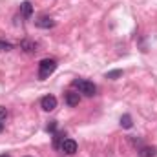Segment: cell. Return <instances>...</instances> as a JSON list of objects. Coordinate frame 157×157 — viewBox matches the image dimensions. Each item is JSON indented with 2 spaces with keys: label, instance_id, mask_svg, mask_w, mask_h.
Returning a JSON list of instances; mask_svg holds the SVG:
<instances>
[{
  "label": "cell",
  "instance_id": "6da1fadb",
  "mask_svg": "<svg viewBox=\"0 0 157 157\" xmlns=\"http://www.w3.org/2000/svg\"><path fill=\"white\" fill-rule=\"evenodd\" d=\"M55 70H57V60H55V59H44V60H40V64H39V78L40 80L48 78Z\"/></svg>",
  "mask_w": 157,
  "mask_h": 157
},
{
  "label": "cell",
  "instance_id": "7a4b0ae2",
  "mask_svg": "<svg viewBox=\"0 0 157 157\" xmlns=\"http://www.w3.org/2000/svg\"><path fill=\"white\" fill-rule=\"evenodd\" d=\"M73 86L78 90V93H82V95H86V97H93L95 91H97L95 84L90 82V80H84V78H77V80H73Z\"/></svg>",
  "mask_w": 157,
  "mask_h": 157
},
{
  "label": "cell",
  "instance_id": "3957f363",
  "mask_svg": "<svg viewBox=\"0 0 157 157\" xmlns=\"http://www.w3.org/2000/svg\"><path fill=\"white\" fill-rule=\"evenodd\" d=\"M40 106H42L44 112H53V110L57 108V97H53V95L42 97V99H40Z\"/></svg>",
  "mask_w": 157,
  "mask_h": 157
},
{
  "label": "cell",
  "instance_id": "277c9868",
  "mask_svg": "<svg viewBox=\"0 0 157 157\" xmlns=\"http://www.w3.org/2000/svg\"><path fill=\"white\" fill-rule=\"evenodd\" d=\"M60 150H62L64 154H68V155H73V154L77 152V143H75L73 139H64L62 144H60Z\"/></svg>",
  "mask_w": 157,
  "mask_h": 157
},
{
  "label": "cell",
  "instance_id": "5b68a950",
  "mask_svg": "<svg viewBox=\"0 0 157 157\" xmlns=\"http://www.w3.org/2000/svg\"><path fill=\"white\" fill-rule=\"evenodd\" d=\"M35 24H37L39 28H42V29H49V28H53V26H55V20H53L51 17L42 15V17H39V18L35 20Z\"/></svg>",
  "mask_w": 157,
  "mask_h": 157
},
{
  "label": "cell",
  "instance_id": "8992f818",
  "mask_svg": "<svg viewBox=\"0 0 157 157\" xmlns=\"http://www.w3.org/2000/svg\"><path fill=\"white\" fill-rule=\"evenodd\" d=\"M78 102H80V95L77 91H68L66 93V104L68 106H77Z\"/></svg>",
  "mask_w": 157,
  "mask_h": 157
},
{
  "label": "cell",
  "instance_id": "52a82bcc",
  "mask_svg": "<svg viewBox=\"0 0 157 157\" xmlns=\"http://www.w3.org/2000/svg\"><path fill=\"white\" fill-rule=\"evenodd\" d=\"M20 13H22L24 18H31V13H33L31 2H22V4H20Z\"/></svg>",
  "mask_w": 157,
  "mask_h": 157
},
{
  "label": "cell",
  "instance_id": "ba28073f",
  "mask_svg": "<svg viewBox=\"0 0 157 157\" xmlns=\"http://www.w3.org/2000/svg\"><path fill=\"white\" fill-rule=\"evenodd\" d=\"M20 48H22L26 53H35V51H37V44L31 42V40H22V42H20Z\"/></svg>",
  "mask_w": 157,
  "mask_h": 157
},
{
  "label": "cell",
  "instance_id": "9c48e42d",
  "mask_svg": "<svg viewBox=\"0 0 157 157\" xmlns=\"http://www.w3.org/2000/svg\"><path fill=\"white\" fill-rule=\"evenodd\" d=\"M154 155H155L154 146H141L139 148V157H154Z\"/></svg>",
  "mask_w": 157,
  "mask_h": 157
},
{
  "label": "cell",
  "instance_id": "30bf717a",
  "mask_svg": "<svg viewBox=\"0 0 157 157\" xmlns=\"http://www.w3.org/2000/svg\"><path fill=\"white\" fill-rule=\"evenodd\" d=\"M121 126H122V128H132V126H133L132 117H130V115H122V117H121Z\"/></svg>",
  "mask_w": 157,
  "mask_h": 157
},
{
  "label": "cell",
  "instance_id": "8fae6325",
  "mask_svg": "<svg viewBox=\"0 0 157 157\" xmlns=\"http://www.w3.org/2000/svg\"><path fill=\"white\" fill-rule=\"evenodd\" d=\"M106 77L112 78V80H115V78L122 77V71H121V70H113V71H108V73H106Z\"/></svg>",
  "mask_w": 157,
  "mask_h": 157
},
{
  "label": "cell",
  "instance_id": "7c38bea8",
  "mask_svg": "<svg viewBox=\"0 0 157 157\" xmlns=\"http://www.w3.org/2000/svg\"><path fill=\"white\" fill-rule=\"evenodd\" d=\"M13 49V46L9 44V42H6V40H0V51H11Z\"/></svg>",
  "mask_w": 157,
  "mask_h": 157
},
{
  "label": "cell",
  "instance_id": "4fadbf2b",
  "mask_svg": "<svg viewBox=\"0 0 157 157\" xmlns=\"http://www.w3.org/2000/svg\"><path fill=\"white\" fill-rule=\"evenodd\" d=\"M6 119H7V110H6L4 106H0V124H4Z\"/></svg>",
  "mask_w": 157,
  "mask_h": 157
},
{
  "label": "cell",
  "instance_id": "5bb4252c",
  "mask_svg": "<svg viewBox=\"0 0 157 157\" xmlns=\"http://www.w3.org/2000/svg\"><path fill=\"white\" fill-rule=\"evenodd\" d=\"M60 137H62L60 133H57V135H55V146H57V148L60 146Z\"/></svg>",
  "mask_w": 157,
  "mask_h": 157
},
{
  "label": "cell",
  "instance_id": "9a60e30c",
  "mask_svg": "<svg viewBox=\"0 0 157 157\" xmlns=\"http://www.w3.org/2000/svg\"><path fill=\"white\" fill-rule=\"evenodd\" d=\"M55 126H57V124H55V121H53V122L48 126V132H53V130H55Z\"/></svg>",
  "mask_w": 157,
  "mask_h": 157
},
{
  "label": "cell",
  "instance_id": "2e32d148",
  "mask_svg": "<svg viewBox=\"0 0 157 157\" xmlns=\"http://www.w3.org/2000/svg\"><path fill=\"white\" fill-rule=\"evenodd\" d=\"M2 130H4V124H0V132H2Z\"/></svg>",
  "mask_w": 157,
  "mask_h": 157
},
{
  "label": "cell",
  "instance_id": "e0dca14e",
  "mask_svg": "<svg viewBox=\"0 0 157 157\" xmlns=\"http://www.w3.org/2000/svg\"><path fill=\"white\" fill-rule=\"evenodd\" d=\"M0 157H7V155H0Z\"/></svg>",
  "mask_w": 157,
  "mask_h": 157
},
{
  "label": "cell",
  "instance_id": "ac0fdd59",
  "mask_svg": "<svg viewBox=\"0 0 157 157\" xmlns=\"http://www.w3.org/2000/svg\"><path fill=\"white\" fill-rule=\"evenodd\" d=\"M28 157H29V155H28Z\"/></svg>",
  "mask_w": 157,
  "mask_h": 157
}]
</instances>
